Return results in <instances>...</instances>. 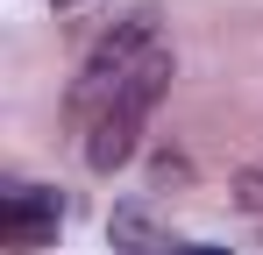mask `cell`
I'll return each instance as SVG.
<instances>
[{"label": "cell", "instance_id": "cell-2", "mask_svg": "<svg viewBox=\"0 0 263 255\" xmlns=\"http://www.w3.org/2000/svg\"><path fill=\"white\" fill-rule=\"evenodd\" d=\"M57 220H64L57 192L22 184V192H7V199H0V241H7V248H43L50 234H57Z\"/></svg>", "mask_w": 263, "mask_h": 255}, {"label": "cell", "instance_id": "cell-4", "mask_svg": "<svg viewBox=\"0 0 263 255\" xmlns=\"http://www.w3.org/2000/svg\"><path fill=\"white\" fill-rule=\"evenodd\" d=\"M185 255H228V248H185Z\"/></svg>", "mask_w": 263, "mask_h": 255}, {"label": "cell", "instance_id": "cell-3", "mask_svg": "<svg viewBox=\"0 0 263 255\" xmlns=\"http://www.w3.org/2000/svg\"><path fill=\"white\" fill-rule=\"evenodd\" d=\"M114 248H121V255H157L164 241L142 227V213H114Z\"/></svg>", "mask_w": 263, "mask_h": 255}, {"label": "cell", "instance_id": "cell-1", "mask_svg": "<svg viewBox=\"0 0 263 255\" xmlns=\"http://www.w3.org/2000/svg\"><path fill=\"white\" fill-rule=\"evenodd\" d=\"M171 85V50L157 42V22L135 14L86 57V71L71 85V121L86 128V163L114 170L135 156V135L149 121V107Z\"/></svg>", "mask_w": 263, "mask_h": 255}]
</instances>
